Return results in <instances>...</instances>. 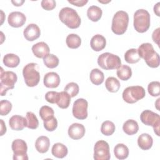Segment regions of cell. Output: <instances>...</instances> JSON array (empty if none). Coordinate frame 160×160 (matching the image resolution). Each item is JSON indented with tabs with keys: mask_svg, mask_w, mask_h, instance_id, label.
<instances>
[{
	"mask_svg": "<svg viewBox=\"0 0 160 160\" xmlns=\"http://www.w3.org/2000/svg\"><path fill=\"white\" fill-rule=\"evenodd\" d=\"M140 119L145 125L152 126L155 134L158 136H159L160 118L158 114L150 110H144L140 115Z\"/></svg>",
	"mask_w": 160,
	"mask_h": 160,
	"instance_id": "ba28073f",
	"label": "cell"
},
{
	"mask_svg": "<svg viewBox=\"0 0 160 160\" xmlns=\"http://www.w3.org/2000/svg\"><path fill=\"white\" fill-rule=\"evenodd\" d=\"M140 57L139 56L138 50L134 48L128 49L124 54L125 61L128 63L134 64L139 61Z\"/></svg>",
	"mask_w": 160,
	"mask_h": 160,
	"instance_id": "1f68e13d",
	"label": "cell"
},
{
	"mask_svg": "<svg viewBox=\"0 0 160 160\" xmlns=\"http://www.w3.org/2000/svg\"><path fill=\"white\" fill-rule=\"evenodd\" d=\"M134 28L140 33L147 31L150 27V14L147 10L140 9L134 14Z\"/></svg>",
	"mask_w": 160,
	"mask_h": 160,
	"instance_id": "277c9868",
	"label": "cell"
},
{
	"mask_svg": "<svg viewBox=\"0 0 160 160\" xmlns=\"http://www.w3.org/2000/svg\"><path fill=\"white\" fill-rule=\"evenodd\" d=\"M159 28H157L156 30L154 31L152 34V38L154 42H156L158 46L159 45Z\"/></svg>",
	"mask_w": 160,
	"mask_h": 160,
	"instance_id": "f6af8a7d",
	"label": "cell"
},
{
	"mask_svg": "<svg viewBox=\"0 0 160 160\" xmlns=\"http://www.w3.org/2000/svg\"><path fill=\"white\" fill-rule=\"evenodd\" d=\"M41 4L44 9L46 11H51L55 8L56 1L54 0H42Z\"/></svg>",
	"mask_w": 160,
	"mask_h": 160,
	"instance_id": "7bdbcfd3",
	"label": "cell"
},
{
	"mask_svg": "<svg viewBox=\"0 0 160 160\" xmlns=\"http://www.w3.org/2000/svg\"><path fill=\"white\" fill-rule=\"evenodd\" d=\"M54 112L52 108L48 106H43L40 108L39 116L43 121L54 117Z\"/></svg>",
	"mask_w": 160,
	"mask_h": 160,
	"instance_id": "d590c367",
	"label": "cell"
},
{
	"mask_svg": "<svg viewBox=\"0 0 160 160\" xmlns=\"http://www.w3.org/2000/svg\"><path fill=\"white\" fill-rule=\"evenodd\" d=\"M115 129V125L112 121H105L101 124V131L105 136H111L114 132Z\"/></svg>",
	"mask_w": 160,
	"mask_h": 160,
	"instance_id": "d6a6232c",
	"label": "cell"
},
{
	"mask_svg": "<svg viewBox=\"0 0 160 160\" xmlns=\"http://www.w3.org/2000/svg\"><path fill=\"white\" fill-rule=\"evenodd\" d=\"M88 2V0H74V1H68V2L76 6H78V7H82L84 6L87 2Z\"/></svg>",
	"mask_w": 160,
	"mask_h": 160,
	"instance_id": "ee69618b",
	"label": "cell"
},
{
	"mask_svg": "<svg viewBox=\"0 0 160 160\" xmlns=\"http://www.w3.org/2000/svg\"><path fill=\"white\" fill-rule=\"evenodd\" d=\"M1 136H3V134H5L6 132V127L4 122V121L2 119H1Z\"/></svg>",
	"mask_w": 160,
	"mask_h": 160,
	"instance_id": "bcb514c9",
	"label": "cell"
},
{
	"mask_svg": "<svg viewBox=\"0 0 160 160\" xmlns=\"http://www.w3.org/2000/svg\"><path fill=\"white\" fill-rule=\"evenodd\" d=\"M159 4H160V2H158L156 4L154 5V13L158 16H159Z\"/></svg>",
	"mask_w": 160,
	"mask_h": 160,
	"instance_id": "7dc6e473",
	"label": "cell"
},
{
	"mask_svg": "<svg viewBox=\"0 0 160 160\" xmlns=\"http://www.w3.org/2000/svg\"><path fill=\"white\" fill-rule=\"evenodd\" d=\"M138 52L140 58L144 59V61L149 59L151 56H152L156 51H154L152 45L151 43H142L138 48Z\"/></svg>",
	"mask_w": 160,
	"mask_h": 160,
	"instance_id": "d6986e66",
	"label": "cell"
},
{
	"mask_svg": "<svg viewBox=\"0 0 160 160\" xmlns=\"http://www.w3.org/2000/svg\"><path fill=\"white\" fill-rule=\"evenodd\" d=\"M102 10L101 9L97 6H90L87 11V16L88 18L93 21H98L102 16Z\"/></svg>",
	"mask_w": 160,
	"mask_h": 160,
	"instance_id": "d4e9b609",
	"label": "cell"
},
{
	"mask_svg": "<svg viewBox=\"0 0 160 160\" xmlns=\"http://www.w3.org/2000/svg\"><path fill=\"white\" fill-rule=\"evenodd\" d=\"M9 124L12 130L21 131L26 127V118L19 115H14L9 119Z\"/></svg>",
	"mask_w": 160,
	"mask_h": 160,
	"instance_id": "2e32d148",
	"label": "cell"
},
{
	"mask_svg": "<svg viewBox=\"0 0 160 160\" xmlns=\"http://www.w3.org/2000/svg\"><path fill=\"white\" fill-rule=\"evenodd\" d=\"M146 92L143 87L141 86H132L126 88L122 92V98L125 102L129 104L135 103L144 98Z\"/></svg>",
	"mask_w": 160,
	"mask_h": 160,
	"instance_id": "52a82bcc",
	"label": "cell"
},
{
	"mask_svg": "<svg viewBox=\"0 0 160 160\" xmlns=\"http://www.w3.org/2000/svg\"><path fill=\"white\" fill-rule=\"evenodd\" d=\"M107 90L111 92H116L119 91L121 84L119 81L114 77H109L105 82Z\"/></svg>",
	"mask_w": 160,
	"mask_h": 160,
	"instance_id": "f546056e",
	"label": "cell"
},
{
	"mask_svg": "<svg viewBox=\"0 0 160 160\" xmlns=\"http://www.w3.org/2000/svg\"><path fill=\"white\" fill-rule=\"evenodd\" d=\"M79 91V86L77 83L74 82L68 83L64 88V91L66 92L71 96V98H73L77 96Z\"/></svg>",
	"mask_w": 160,
	"mask_h": 160,
	"instance_id": "74e56055",
	"label": "cell"
},
{
	"mask_svg": "<svg viewBox=\"0 0 160 160\" xmlns=\"http://www.w3.org/2000/svg\"><path fill=\"white\" fill-rule=\"evenodd\" d=\"M66 42L68 48L71 49H76L80 46L81 44V39L76 34H70L66 37Z\"/></svg>",
	"mask_w": 160,
	"mask_h": 160,
	"instance_id": "4dcf8cb0",
	"label": "cell"
},
{
	"mask_svg": "<svg viewBox=\"0 0 160 160\" xmlns=\"http://www.w3.org/2000/svg\"><path fill=\"white\" fill-rule=\"evenodd\" d=\"M88 101L83 99L79 98L76 99L72 106V114L78 119H85L88 117Z\"/></svg>",
	"mask_w": 160,
	"mask_h": 160,
	"instance_id": "8fae6325",
	"label": "cell"
},
{
	"mask_svg": "<svg viewBox=\"0 0 160 160\" xmlns=\"http://www.w3.org/2000/svg\"><path fill=\"white\" fill-rule=\"evenodd\" d=\"M12 150L14 152V160H28V156L27 154L28 146L26 142L20 139H15L12 142Z\"/></svg>",
	"mask_w": 160,
	"mask_h": 160,
	"instance_id": "9c48e42d",
	"label": "cell"
},
{
	"mask_svg": "<svg viewBox=\"0 0 160 160\" xmlns=\"http://www.w3.org/2000/svg\"><path fill=\"white\" fill-rule=\"evenodd\" d=\"M39 66L34 62L26 64L22 69V75L26 84L29 87L38 85L40 80V74L38 71Z\"/></svg>",
	"mask_w": 160,
	"mask_h": 160,
	"instance_id": "3957f363",
	"label": "cell"
},
{
	"mask_svg": "<svg viewBox=\"0 0 160 160\" xmlns=\"http://www.w3.org/2000/svg\"><path fill=\"white\" fill-rule=\"evenodd\" d=\"M128 23V14L124 11H118L113 16L111 30L115 34H123L127 30Z\"/></svg>",
	"mask_w": 160,
	"mask_h": 160,
	"instance_id": "7a4b0ae2",
	"label": "cell"
},
{
	"mask_svg": "<svg viewBox=\"0 0 160 160\" xmlns=\"http://www.w3.org/2000/svg\"><path fill=\"white\" fill-rule=\"evenodd\" d=\"M27 125L26 127L29 129H35L39 126V121L36 115L32 112H28L26 115Z\"/></svg>",
	"mask_w": 160,
	"mask_h": 160,
	"instance_id": "836d02e7",
	"label": "cell"
},
{
	"mask_svg": "<svg viewBox=\"0 0 160 160\" xmlns=\"http://www.w3.org/2000/svg\"><path fill=\"white\" fill-rule=\"evenodd\" d=\"M71 102V96L65 91L59 92L56 104L61 109H66L69 107Z\"/></svg>",
	"mask_w": 160,
	"mask_h": 160,
	"instance_id": "4316f807",
	"label": "cell"
},
{
	"mask_svg": "<svg viewBox=\"0 0 160 160\" xmlns=\"http://www.w3.org/2000/svg\"><path fill=\"white\" fill-rule=\"evenodd\" d=\"M122 129L128 135H133L138 132L139 126L135 120L129 119L123 124Z\"/></svg>",
	"mask_w": 160,
	"mask_h": 160,
	"instance_id": "7402d4cb",
	"label": "cell"
},
{
	"mask_svg": "<svg viewBox=\"0 0 160 160\" xmlns=\"http://www.w3.org/2000/svg\"><path fill=\"white\" fill-rule=\"evenodd\" d=\"M19 62L20 59L19 56L14 54H7L3 58V63L8 68H16L19 65Z\"/></svg>",
	"mask_w": 160,
	"mask_h": 160,
	"instance_id": "484cf974",
	"label": "cell"
},
{
	"mask_svg": "<svg viewBox=\"0 0 160 160\" xmlns=\"http://www.w3.org/2000/svg\"><path fill=\"white\" fill-rule=\"evenodd\" d=\"M106 44V40L105 38L101 34L94 35L91 39L90 46L92 50L95 51H100L102 50Z\"/></svg>",
	"mask_w": 160,
	"mask_h": 160,
	"instance_id": "ac0fdd59",
	"label": "cell"
},
{
	"mask_svg": "<svg viewBox=\"0 0 160 160\" xmlns=\"http://www.w3.org/2000/svg\"><path fill=\"white\" fill-rule=\"evenodd\" d=\"M11 2L16 6H21L24 2V1H12Z\"/></svg>",
	"mask_w": 160,
	"mask_h": 160,
	"instance_id": "c3c4849f",
	"label": "cell"
},
{
	"mask_svg": "<svg viewBox=\"0 0 160 160\" xmlns=\"http://www.w3.org/2000/svg\"><path fill=\"white\" fill-rule=\"evenodd\" d=\"M98 64L103 69L111 70L118 69L121 64V61L117 55L110 52H104L98 57Z\"/></svg>",
	"mask_w": 160,
	"mask_h": 160,
	"instance_id": "5b68a950",
	"label": "cell"
},
{
	"mask_svg": "<svg viewBox=\"0 0 160 160\" xmlns=\"http://www.w3.org/2000/svg\"><path fill=\"white\" fill-rule=\"evenodd\" d=\"M116 74L121 80L127 81L132 76L131 68L127 65H121L117 69Z\"/></svg>",
	"mask_w": 160,
	"mask_h": 160,
	"instance_id": "f1b7e54d",
	"label": "cell"
},
{
	"mask_svg": "<svg viewBox=\"0 0 160 160\" xmlns=\"http://www.w3.org/2000/svg\"><path fill=\"white\" fill-rule=\"evenodd\" d=\"M59 92L56 91H49L45 94V99L49 103H56Z\"/></svg>",
	"mask_w": 160,
	"mask_h": 160,
	"instance_id": "b9f144b4",
	"label": "cell"
},
{
	"mask_svg": "<svg viewBox=\"0 0 160 160\" xmlns=\"http://www.w3.org/2000/svg\"><path fill=\"white\" fill-rule=\"evenodd\" d=\"M26 21V16L21 12L15 11L11 12L8 18L9 24L13 28H19L22 26Z\"/></svg>",
	"mask_w": 160,
	"mask_h": 160,
	"instance_id": "7c38bea8",
	"label": "cell"
},
{
	"mask_svg": "<svg viewBox=\"0 0 160 160\" xmlns=\"http://www.w3.org/2000/svg\"><path fill=\"white\" fill-rule=\"evenodd\" d=\"M23 34L26 40L33 41L37 39L41 34V31L36 24H29L24 30Z\"/></svg>",
	"mask_w": 160,
	"mask_h": 160,
	"instance_id": "5bb4252c",
	"label": "cell"
},
{
	"mask_svg": "<svg viewBox=\"0 0 160 160\" xmlns=\"http://www.w3.org/2000/svg\"><path fill=\"white\" fill-rule=\"evenodd\" d=\"M149 94L153 96H159L160 94V82L159 81H152L148 86Z\"/></svg>",
	"mask_w": 160,
	"mask_h": 160,
	"instance_id": "8d00e7d4",
	"label": "cell"
},
{
	"mask_svg": "<svg viewBox=\"0 0 160 160\" xmlns=\"http://www.w3.org/2000/svg\"><path fill=\"white\" fill-rule=\"evenodd\" d=\"M51 152L54 156L58 158H63L68 154V151L65 145L60 142H57L52 146Z\"/></svg>",
	"mask_w": 160,
	"mask_h": 160,
	"instance_id": "603a6c76",
	"label": "cell"
},
{
	"mask_svg": "<svg viewBox=\"0 0 160 160\" xmlns=\"http://www.w3.org/2000/svg\"><path fill=\"white\" fill-rule=\"evenodd\" d=\"M60 21L71 29H76L79 27L81 20L78 12L72 8L65 7L62 8L59 13Z\"/></svg>",
	"mask_w": 160,
	"mask_h": 160,
	"instance_id": "6da1fadb",
	"label": "cell"
},
{
	"mask_svg": "<svg viewBox=\"0 0 160 160\" xmlns=\"http://www.w3.org/2000/svg\"><path fill=\"white\" fill-rule=\"evenodd\" d=\"M60 77L55 72H49L44 76L43 82L46 87L49 88H56L60 84Z\"/></svg>",
	"mask_w": 160,
	"mask_h": 160,
	"instance_id": "9a60e30c",
	"label": "cell"
},
{
	"mask_svg": "<svg viewBox=\"0 0 160 160\" xmlns=\"http://www.w3.org/2000/svg\"><path fill=\"white\" fill-rule=\"evenodd\" d=\"M159 54L156 52L151 58L145 61L147 65L152 68H158L159 66Z\"/></svg>",
	"mask_w": 160,
	"mask_h": 160,
	"instance_id": "60d3db41",
	"label": "cell"
},
{
	"mask_svg": "<svg viewBox=\"0 0 160 160\" xmlns=\"http://www.w3.org/2000/svg\"><path fill=\"white\" fill-rule=\"evenodd\" d=\"M50 146L49 139L45 136H41L38 138L35 142L36 150L40 153L46 152Z\"/></svg>",
	"mask_w": 160,
	"mask_h": 160,
	"instance_id": "44dd1931",
	"label": "cell"
},
{
	"mask_svg": "<svg viewBox=\"0 0 160 160\" xmlns=\"http://www.w3.org/2000/svg\"><path fill=\"white\" fill-rule=\"evenodd\" d=\"M1 69V96H4L6 95V92L8 90L14 89V84L18 79V77L16 74L12 71H4L2 68Z\"/></svg>",
	"mask_w": 160,
	"mask_h": 160,
	"instance_id": "8992f818",
	"label": "cell"
},
{
	"mask_svg": "<svg viewBox=\"0 0 160 160\" xmlns=\"http://www.w3.org/2000/svg\"><path fill=\"white\" fill-rule=\"evenodd\" d=\"M153 144V139L152 137L147 133L141 134L138 139V144L139 147L142 150L149 149Z\"/></svg>",
	"mask_w": 160,
	"mask_h": 160,
	"instance_id": "ffe728a7",
	"label": "cell"
},
{
	"mask_svg": "<svg viewBox=\"0 0 160 160\" xmlns=\"http://www.w3.org/2000/svg\"><path fill=\"white\" fill-rule=\"evenodd\" d=\"M44 127L48 131H54L58 126V121L56 118L52 117L44 121Z\"/></svg>",
	"mask_w": 160,
	"mask_h": 160,
	"instance_id": "ab89813d",
	"label": "cell"
},
{
	"mask_svg": "<svg viewBox=\"0 0 160 160\" xmlns=\"http://www.w3.org/2000/svg\"><path fill=\"white\" fill-rule=\"evenodd\" d=\"M111 158L109 146L104 140H99L94 146V159L95 160H109Z\"/></svg>",
	"mask_w": 160,
	"mask_h": 160,
	"instance_id": "30bf717a",
	"label": "cell"
},
{
	"mask_svg": "<svg viewBox=\"0 0 160 160\" xmlns=\"http://www.w3.org/2000/svg\"><path fill=\"white\" fill-rule=\"evenodd\" d=\"M32 51L34 55L38 58H44L49 54V48L44 42H39L32 47Z\"/></svg>",
	"mask_w": 160,
	"mask_h": 160,
	"instance_id": "e0dca14e",
	"label": "cell"
},
{
	"mask_svg": "<svg viewBox=\"0 0 160 160\" xmlns=\"http://www.w3.org/2000/svg\"><path fill=\"white\" fill-rule=\"evenodd\" d=\"M89 77L92 83L97 86L101 84L104 80V73L98 68L91 70Z\"/></svg>",
	"mask_w": 160,
	"mask_h": 160,
	"instance_id": "83f0119b",
	"label": "cell"
},
{
	"mask_svg": "<svg viewBox=\"0 0 160 160\" xmlns=\"http://www.w3.org/2000/svg\"><path fill=\"white\" fill-rule=\"evenodd\" d=\"M12 109V104L10 101L4 99L0 102V114L1 116H6Z\"/></svg>",
	"mask_w": 160,
	"mask_h": 160,
	"instance_id": "f35d334b",
	"label": "cell"
},
{
	"mask_svg": "<svg viewBox=\"0 0 160 160\" xmlns=\"http://www.w3.org/2000/svg\"><path fill=\"white\" fill-rule=\"evenodd\" d=\"M114 154L118 159H124L128 157L129 149L124 144L119 143L116 144L114 148Z\"/></svg>",
	"mask_w": 160,
	"mask_h": 160,
	"instance_id": "cb8c5ba5",
	"label": "cell"
},
{
	"mask_svg": "<svg viewBox=\"0 0 160 160\" xmlns=\"http://www.w3.org/2000/svg\"><path fill=\"white\" fill-rule=\"evenodd\" d=\"M84 126L79 123H73L68 128L69 136L75 140L81 139L85 134Z\"/></svg>",
	"mask_w": 160,
	"mask_h": 160,
	"instance_id": "4fadbf2b",
	"label": "cell"
},
{
	"mask_svg": "<svg viewBox=\"0 0 160 160\" xmlns=\"http://www.w3.org/2000/svg\"><path fill=\"white\" fill-rule=\"evenodd\" d=\"M43 62L46 67L54 68L59 64V59L56 56L52 54H49L43 58Z\"/></svg>",
	"mask_w": 160,
	"mask_h": 160,
	"instance_id": "e575fe53",
	"label": "cell"
}]
</instances>
